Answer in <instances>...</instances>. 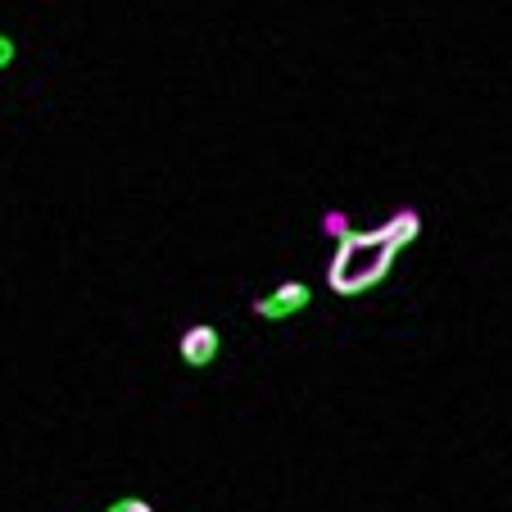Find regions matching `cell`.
<instances>
[{
	"label": "cell",
	"mask_w": 512,
	"mask_h": 512,
	"mask_svg": "<svg viewBox=\"0 0 512 512\" xmlns=\"http://www.w3.org/2000/svg\"><path fill=\"white\" fill-rule=\"evenodd\" d=\"M417 236H422V213L417 209H395L386 223L372 227V232L349 227L336 241V254H331V263H327V286L336 290V295H345V300L368 295L372 286H381V281L390 277L395 259Z\"/></svg>",
	"instance_id": "1"
},
{
	"label": "cell",
	"mask_w": 512,
	"mask_h": 512,
	"mask_svg": "<svg viewBox=\"0 0 512 512\" xmlns=\"http://www.w3.org/2000/svg\"><path fill=\"white\" fill-rule=\"evenodd\" d=\"M309 304H313V290L304 286V281H277L268 295L254 300V313H259L263 322H286V318H300Z\"/></svg>",
	"instance_id": "2"
},
{
	"label": "cell",
	"mask_w": 512,
	"mask_h": 512,
	"mask_svg": "<svg viewBox=\"0 0 512 512\" xmlns=\"http://www.w3.org/2000/svg\"><path fill=\"white\" fill-rule=\"evenodd\" d=\"M218 327H191L182 331V340H177V354H182L186 368H209L213 358H218Z\"/></svg>",
	"instance_id": "3"
},
{
	"label": "cell",
	"mask_w": 512,
	"mask_h": 512,
	"mask_svg": "<svg viewBox=\"0 0 512 512\" xmlns=\"http://www.w3.org/2000/svg\"><path fill=\"white\" fill-rule=\"evenodd\" d=\"M105 512H155V508H150L145 499H118V503H109Z\"/></svg>",
	"instance_id": "4"
},
{
	"label": "cell",
	"mask_w": 512,
	"mask_h": 512,
	"mask_svg": "<svg viewBox=\"0 0 512 512\" xmlns=\"http://www.w3.org/2000/svg\"><path fill=\"white\" fill-rule=\"evenodd\" d=\"M322 227H327V232H331V236H336V241H340V236H345V232H349V223H345V213H327V218H322Z\"/></svg>",
	"instance_id": "5"
},
{
	"label": "cell",
	"mask_w": 512,
	"mask_h": 512,
	"mask_svg": "<svg viewBox=\"0 0 512 512\" xmlns=\"http://www.w3.org/2000/svg\"><path fill=\"white\" fill-rule=\"evenodd\" d=\"M14 55H19V50H14V41L5 37V32H0V73H5V68L14 64Z\"/></svg>",
	"instance_id": "6"
}]
</instances>
